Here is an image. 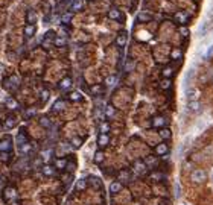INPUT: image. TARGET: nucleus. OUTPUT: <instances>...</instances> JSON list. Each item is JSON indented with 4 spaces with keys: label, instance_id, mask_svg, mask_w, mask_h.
Instances as JSON below:
<instances>
[{
    "label": "nucleus",
    "instance_id": "obj_1",
    "mask_svg": "<svg viewBox=\"0 0 213 205\" xmlns=\"http://www.w3.org/2000/svg\"><path fill=\"white\" fill-rule=\"evenodd\" d=\"M2 85H3V88L8 90V91H15L18 87H20V77H18L17 75H11L9 77L3 79Z\"/></svg>",
    "mask_w": 213,
    "mask_h": 205
},
{
    "label": "nucleus",
    "instance_id": "obj_2",
    "mask_svg": "<svg viewBox=\"0 0 213 205\" xmlns=\"http://www.w3.org/2000/svg\"><path fill=\"white\" fill-rule=\"evenodd\" d=\"M2 198H3V201L6 204L15 201L17 199V188L14 186H6L3 188V191H2Z\"/></svg>",
    "mask_w": 213,
    "mask_h": 205
},
{
    "label": "nucleus",
    "instance_id": "obj_3",
    "mask_svg": "<svg viewBox=\"0 0 213 205\" xmlns=\"http://www.w3.org/2000/svg\"><path fill=\"white\" fill-rule=\"evenodd\" d=\"M190 179H192V182H195V184H202V182L207 179V172L202 170V169H196V170H193V172L190 173Z\"/></svg>",
    "mask_w": 213,
    "mask_h": 205
},
{
    "label": "nucleus",
    "instance_id": "obj_4",
    "mask_svg": "<svg viewBox=\"0 0 213 205\" xmlns=\"http://www.w3.org/2000/svg\"><path fill=\"white\" fill-rule=\"evenodd\" d=\"M151 125H152V128H155V129L166 128V125H167V119H166L164 115H155V117L152 119Z\"/></svg>",
    "mask_w": 213,
    "mask_h": 205
},
{
    "label": "nucleus",
    "instance_id": "obj_5",
    "mask_svg": "<svg viewBox=\"0 0 213 205\" xmlns=\"http://www.w3.org/2000/svg\"><path fill=\"white\" fill-rule=\"evenodd\" d=\"M12 150V137L8 135L0 141V152H11Z\"/></svg>",
    "mask_w": 213,
    "mask_h": 205
},
{
    "label": "nucleus",
    "instance_id": "obj_6",
    "mask_svg": "<svg viewBox=\"0 0 213 205\" xmlns=\"http://www.w3.org/2000/svg\"><path fill=\"white\" fill-rule=\"evenodd\" d=\"M133 170H134L137 175H145V173L148 172V166L145 164V161H142V160H137V161L133 164Z\"/></svg>",
    "mask_w": 213,
    "mask_h": 205
},
{
    "label": "nucleus",
    "instance_id": "obj_7",
    "mask_svg": "<svg viewBox=\"0 0 213 205\" xmlns=\"http://www.w3.org/2000/svg\"><path fill=\"white\" fill-rule=\"evenodd\" d=\"M72 85H73V79H72L70 76L63 77V79L59 81V84H58L59 90H63V91H69V90L72 88Z\"/></svg>",
    "mask_w": 213,
    "mask_h": 205
},
{
    "label": "nucleus",
    "instance_id": "obj_8",
    "mask_svg": "<svg viewBox=\"0 0 213 205\" xmlns=\"http://www.w3.org/2000/svg\"><path fill=\"white\" fill-rule=\"evenodd\" d=\"M126 41H128V32H126V31H120V32L117 34V38H116L117 47L124 49L125 46H126Z\"/></svg>",
    "mask_w": 213,
    "mask_h": 205
},
{
    "label": "nucleus",
    "instance_id": "obj_9",
    "mask_svg": "<svg viewBox=\"0 0 213 205\" xmlns=\"http://www.w3.org/2000/svg\"><path fill=\"white\" fill-rule=\"evenodd\" d=\"M67 164H69L67 158H53V164H52V166L56 169V170L63 172V170H66Z\"/></svg>",
    "mask_w": 213,
    "mask_h": 205
},
{
    "label": "nucleus",
    "instance_id": "obj_10",
    "mask_svg": "<svg viewBox=\"0 0 213 205\" xmlns=\"http://www.w3.org/2000/svg\"><path fill=\"white\" fill-rule=\"evenodd\" d=\"M129 179H131V170L129 169H122L117 172V181H120L122 184L128 182Z\"/></svg>",
    "mask_w": 213,
    "mask_h": 205
},
{
    "label": "nucleus",
    "instance_id": "obj_11",
    "mask_svg": "<svg viewBox=\"0 0 213 205\" xmlns=\"http://www.w3.org/2000/svg\"><path fill=\"white\" fill-rule=\"evenodd\" d=\"M167 153H169V146H167L166 141L159 143V144L155 146V155H157V157H164V155H167Z\"/></svg>",
    "mask_w": 213,
    "mask_h": 205
},
{
    "label": "nucleus",
    "instance_id": "obj_12",
    "mask_svg": "<svg viewBox=\"0 0 213 205\" xmlns=\"http://www.w3.org/2000/svg\"><path fill=\"white\" fill-rule=\"evenodd\" d=\"M187 20H189V15H187L186 12H183V11L174 14V21L178 23V24H181V26H184V24L187 23Z\"/></svg>",
    "mask_w": 213,
    "mask_h": 205
},
{
    "label": "nucleus",
    "instance_id": "obj_13",
    "mask_svg": "<svg viewBox=\"0 0 213 205\" xmlns=\"http://www.w3.org/2000/svg\"><path fill=\"white\" fill-rule=\"evenodd\" d=\"M108 19L110 20H119V21H124V15H122V12H120V9H117V8H111L110 11H108Z\"/></svg>",
    "mask_w": 213,
    "mask_h": 205
},
{
    "label": "nucleus",
    "instance_id": "obj_14",
    "mask_svg": "<svg viewBox=\"0 0 213 205\" xmlns=\"http://www.w3.org/2000/svg\"><path fill=\"white\" fill-rule=\"evenodd\" d=\"M87 182H89V186H91L93 188H96V190H101L102 188V181L98 178V176H89L87 178Z\"/></svg>",
    "mask_w": 213,
    "mask_h": 205
},
{
    "label": "nucleus",
    "instance_id": "obj_15",
    "mask_svg": "<svg viewBox=\"0 0 213 205\" xmlns=\"http://www.w3.org/2000/svg\"><path fill=\"white\" fill-rule=\"evenodd\" d=\"M55 170H56V169L53 167L52 164H43L41 173H43L44 176H47V178H52V176H55Z\"/></svg>",
    "mask_w": 213,
    "mask_h": 205
},
{
    "label": "nucleus",
    "instance_id": "obj_16",
    "mask_svg": "<svg viewBox=\"0 0 213 205\" xmlns=\"http://www.w3.org/2000/svg\"><path fill=\"white\" fill-rule=\"evenodd\" d=\"M15 125H17V120H15V117L14 115H8L6 119H5V122H3V128L5 129H12V128H15Z\"/></svg>",
    "mask_w": 213,
    "mask_h": 205
},
{
    "label": "nucleus",
    "instance_id": "obj_17",
    "mask_svg": "<svg viewBox=\"0 0 213 205\" xmlns=\"http://www.w3.org/2000/svg\"><path fill=\"white\" fill-rule=\"evenodd\" d=\"M110 144V135L108 134H99L98 137V146L102 149V148H106Z\"/></svg>",
    "mask_w": 213,
    "mask_h": 205
},
{
    "label": "nucleus",
    "instance_id": "obj_18",
    "mask_svg": "<svg viewBox=\"0 0 213 205\" xmlns=\"http://www.w3.org/2000/svg\"><path fill=\"white\" fill-rule=\"evenodd\" d=\"M66 107H67V102H66L64 99H58V100H56V102L53 103L52 111H55V112L64 111V110H66Z\"/></svg>",
    "mask_w": 213,
    "mask_h": 205
},
{
    "label": "nucleus",
    "instance_id": "obj_19",
    "mask_svg": "<svg viewBox=\"0 0 213 205\" xmlns=\"http://www.w3.org/2000/svg\"><path fill=\"white\" fill-rule=\"evenodd\" d=\"M186 96H187V99L189 100H198L199 99V96H201V91L198 90V88H189L187 91H186Z\"/></svg>",
    "mask_w": 213,
    "mask_h": 205
},
{
    "label": "nucleus",
    "instance_id": "obj_20",
    "mask_svg": "<svg viewBox=\"0 0 213 205\" xmlns=\"http://www.w3.org/2000/svg\"><path fill=\"white\" fill-rule=\"evenodd\" d=\"M143 161H145V164L148 166V169H154V166L159 164V158H157V155H149V157H146Z\"/></svg>",
    "mask_w": 213,
    "mask_h": 205
},
{
    "label": "nucleus",
    "instance_id": "obj_21",
    "mask_svg": "<svg viewBox=\"0 0 213 205\" xmlns=\"http://www.w3.org/2000/svg\"><path fill=\"white\" fill-rule=\"evenodd\" d=\"M122 188H124V184H122L120 181H113V182L110 184V193H111V195H116V193L122 191Z\"/></svg>",
    "mask_w": 213,
    "mask_h": 205
},
{
    "label": "nucleus",
    "instance_id": "obj_22",
    "mask_svg": "<svg viewBox=\"0 0 213 205\" xmlns=\"http://www.w3.org/2000/svg\"><path fill=\"white\" fill-rule=\"evenodd\" d=\"M149 178H151L154 182H161V181L164 179V173L160 172V170H154V172L149 173Z\"/></svg>",
    "mask_w": 213,
    "mask_h": 205
},
{
    "label": "nucleus",
    "instance_id": "obj_23",
    "mask_svg": "<svg viewBox=\"0 0 213 205\" xmlns=\"http://www.w3.org/2000/svg\"><path fill=\"white\" fill-rule=\"evenodd\" d=\"M70 9L72 12H78L84 9V0H73L70 3Z\"/></svg>",
    "mask_w": 213,
    "mask_h": 205
},
{
    "label": "nucleus",
    "instance_id": "obj_24",
    "mask_svg": "<svg viewBox=\"0 0 213 205\" xmlns=\"http://www.w3.org/2000/svg\"><path fill=\"white\" fill-rule=\"evenodd\" d=\"M18 150H20V153L21 155H28V153H31L32 150H34V146H32V143H24V144H20L18 146Z\"/></svg>",
    "mask_w": 213,
    "mask_h": 205
},
{
    "label": "nucleus",
    "instance_id": "obj_25",
    "mask_svg": "<svg viewBox=\"0 0 213 205\" xmlns=\"http://www.w3.org/2000/svg\"><path fill=\"white\" fill-rule=\"evenodd\" d=\"M104 160H105V153H104V150L99 149L94 152V155H93V161L96 163V164H102L104 163Z\"/></svg>",
    "mask_w": 213,
    "mask_h": 205
},
{
    "label": "nucleus",
    "instance_id": "obj_26",
    "mask_svg": "<svg viewBox=\"0 0 213 205\" xmlns=\"http://www.w3.org/2000/svg\"><path fill=\"white\" fill-rule=\"evenodd\" d=\"M37 32V26L35 24H26L24 26V37L26 38H32Z\"/></svg>",
    "mask_w": 213,
    "mask_h": 205
},
{
    "label": "nucleus",
    "instance_id": "obj_27",
    "mask_svg": "<svg viewBox=\"0 0 213 205\" xmlns=\"http://www.w3.org/2000/svg\"><path fill=\"white\" fill-rule=\"evenodd\" d=\"M104 90H105V87H104V85L96 84V85H93V87L90 88V93L93 94V96H102V94H104Z\"/></svg>",
    "mask_w": 213,
    "mask_h": 205
},
{
    "label": "nucleus",
    "instance_id": "obj_28",
    "mask_svg": "<svg viewBox=\"0 0 213 205\" xmlns=\"http://www.w3.org/2000/svg\"><path fill=\"white\" fill-rule=\"evenodd\" d=\"M87 187H89V182H87V179H84V178L78 179V181H76V184H75V188H76V191H84V190H85Z\"/></svg>",
    "mask_w": 213,
    "mask_h": 205
},
{
    "label": "nucleus",
    "instance_id": "obj_29",
    "mask_svg": "<svg viewBox=\"0 0 213 205\" xmlns=\"http://www.w3.org/2000/svg\"><path fill=\"white\" fill-rule=\"evenodd\" d=\"M26 21H28V24H35L37 21V14L34 9H29L28 12H26Z\"/></svg>",
    "mask_w": 213,
    "mask_h": 205
},
{
    "label": "nucleus",
    "instance_id": "obj_30",
    "mask_svg": "<svg viewBox=\"0 0 213 205\" xmlns=\"http://www.w3.org/2000/svg\"><path fill=\"white\" fill-rule=\"evenodd\" d=\"M187 108H189L192 112H198L201 110V103H199V100H189Z\"/></svg>",
    "mask_w": 213,
    "mask_h": 205
},
{
    "label": "nucleus",
    "instance_id": "obj_31",
    "mask_svg": "<svg viewBox=\"0 0 213 205\" xmlns=\"http://www.w3.org/2000/svg\"><path fill=\"white\" fill-rule=\"evenodd\" d=\"M116 114V108L111 105V103H108V105H105V108H104V117H113Z\"/></svg>",
    "mask_w": 213,
    "mask_h": 205
},
{
    "label": "nucleus",
    "instance_id": "obj_32",
    "mask_svg": "<svg viewBox=\"0 0 213 205\" xmlns=\"http://www.w3.org/2000/svg\"><path fill=\"white\" fill-rule=\"evenodd\" d=\"M159 135L163 138V140H171V137H172V132L169 128H161L159 131Z\"/></svg>",
    "mask_w": 213,
    "mask_h": 205
},
{
    "label": "nucleus",
    "instance_id": "obj_33",
    "mask_svg": "<svg viewBox=\"0 0 213 205\" xmlns=\"http://www.w3.org/2000/svg\"><path fill=\"white\" fill-rule=\"evenodd\" d=\"M172 87V81L169 79V77H163L161 81H160V88L161 90H169Z\"/></svg>",
    "mask_w": 213,
    "mask_h": 205
},
{
    "label": "nucleus",
    "instance_id": "obj_34",
    "mask_svg": "<svg viewBox=\"0 0 213 205\" xmlns=\"http://www.w3.org/2000/svg\"><path fill=\"white\" fill-rule=\"evenodd\" d=\"M6 108L8 110H17L18 108V103H17V100L15 99H12V97H9V99H6Z\"/></svg>",
    "mask_w": 213,
    "mask_h": 205
},
{
    "label": "nucleus",
    "instance_id": "obj_35",
    "mask_svg": "<svg viewBox=\"0 0 213 205\" xmlns=\"http://www.w3.org/2000/svg\"><path fill=\"white\" fill-rule=\"evenodd\" d=\"M69 99H70L72 102H81L82 100V94L79 93V91H70L69 93Z\"/></svg>",
    "mask_w": 213,
    "mask_h": 205
},
{
    "label": "nucleus",
    "instance_id": "obj_36",
    "mask_svg": "<svg viewBox=\"0 0 213 205\" xmlns=\"http://www.w3.org/2000/svg\"><path fill=\"white\" fill-rule=\"evenodd\" d=\"M40 125H41L43 128H46V129H50V128H52V122H50L49 117H40Z\"/></svg>",
    "mask_w": 213,
    "mask_h": 205
},
{
    "label": "nucleus",
    "instance_id": "obj_37",
    "mask_svg": "<svg viewBox=\"0 0 213 205\" xmlns=\"http://www.w3.org/2000/svg\"><path fill=\"white\" fill-rule=\"evenodd\" d=\"M29 140H28V135H26V132L24 131H20V134L17 135V143L18 146L20 144H24V143H28Z\"/></svg>",
    "mask_w": 213,
    "mask_h": 205
},
{
    "label": "nucleus",
    "instance_id": "obj_38",
    "mask_svg": "<svg viewBox=\"0 0 213 205\" xmlns=\"http://www.w3.org/2000/svg\"><path fill=\"white\" fill-rule=\"evenodd\" d=\"M67 44V40L64 37H55L53 40V46H56V47H64Z\"/></svg>",
    "mask_w": 213,
    "mask_h": 205
},
{
    "label": "nucleus",
    "instance_id": "obj_39",
    "mask_svg": "<svg viewBox=\"0 0 213 205\" xmlns=\"http://www.w3.org/2000/svg\"><path fill=\"white\" fill-rule=\"evenodd\" d=\"M117 82V75H110L105 77V87H113Z\"/></svg>",
    "mask_w": 213,
    "mask_h": 205
},
{
    "label": "nucleus",
    "instance_id": "obj_40",
    "mask_svg": "<svg viewBox=\"0 0 213 205\" xmlns=\"http://www.w3.org/2000/svg\"><path fill=\"white\" fill-rule=\"evenodd\" d=\"M137 20L142 21V23H148V21L152 20V14H151V12H142V14L137 17Z\"/></svg>",
    "mask_w": 213,
    "mask_h": 205
},
{
    "label": "nucleus",
    "instance_id": "obj_41",
    "mask_svg": "<svg viewBox=\"0 0 213 205\" xmlns=\"http://www.w3.org/2000/svg\"><path fill=\"white\" fill-rule=\"evenodd\" d=\"M161 75H163V77H172L174 76V67H171V65H167V67H164L163 70H161Z\"/></svg>",
    "mask_w": 213,
    "mask_h": 205
},
{
    "label": "nucleus",
    "instance_id": "obj_42",
    "mask_svg": "<svg viewBox=\"0 0 213 205\" xmlns=\"http://www.w3.org/2000/svg\"><path fill=\"white\" fill-rule=\"evenodd\" d=\"M72 19H73V12H64V14H63V17H61V23H63V24H69V23H70L72 21Z\"/></svg>",
    "mask_w": 213,
    "mask_h": 205
},
{
    "label": "nucleus",
    "instance_id": "obj_43",
    "mask_svg": "<svg viewBox=\"0 0 213 205\" xmlns=\"http://www.w3.org/2000/svg\"><path fill=\"white\" fill-rule=\"evenodd\" d=\"M110 129H111V126H110L108 122H102V123L99 125V134H108Z\"/></svg>",
    "mask_w": 213,
    "mask_h": 205
},
{
    "label": "nucleus",
    "instance_id": "obj_44",
    "mask_svg": "<svg viewBox=\"0 0 213 205\" xmlns=\"http://www.w3.org/2000/svg\"><path fill=\"white\" fill-rule=\"evenodd\" d=\"M70 143L75 149H79V148L82 146V138H81V137H73L70 140Z\"/></svg>",
    "mask_w": 213,
    "mask_h": 205
},
{
    "label": "nucleus",
    "instance_id": "obj_45",
    "mask_svg": "<svg viewBox=\"0 0 213 205\" xmlns=\"http://www.w3.org/2000/svg\"><path fill=\"white\" fill-rule=\"evenodd\" d=\"M183 56V52L180 50V49H172V52H171V58L174 59V61H177Z\"/></svg>",
    "mask_w": 213,
    "mask_h": 205
},
{
    "label": "nucleus",
    "instance_id": "obj_46",
    "mask_svg": "<svg viewBox=\"0 0 213 205\" xmlns=\"http://www.w3.org/2000/svg\"><path fill=\"white\" fill-rule=\"evenodd\" d=\"M49 97H50V91H49V90H41V93H40V99H41V102H47Z\"/></svg>",
    "mask_w": 213,
    "mask_h": 205
},
{
    "label": "nucleus",
    "instance_id": "obj_47",
    "mask_svg": "<svg viewBox=\"0 0 213 205\" xmlns=\"http://www.w3.org/2000/svg\"><path fill=\"white\" fill-rule=\"evenodd\" d=\"M174 195H175L177 199H180L181 195H183V193H181V184H180V182H175V186H174Z\"/></svg>",
    "mask_w": 213,
    "mask_h": 205
},
{
    "label": "nucleus",
    "instance_id": "obj_48",
    "mask_svg": "<svg viewBox=\"0 0 213 205\" xmlns=\"http://www.w3.org/2000/svg\"><path fill=\"white\" fill-rule=\"evenodd\" d=\"M35 114H37L35 108H28V110L24 111V117H26V119H31V117H34Z\"/></svg>",
    "mask_w": 213,
    "mask_h": 205
},
{
    "label": "nucleus",
    "instance_id": "obj_49",
    "mask_svg": "<svg viewBox=\"0 0 213 205\" xmlns=\"http://www.w3.org/2000/svg\"><path fill=\"white\" fill-rule=\"evenodd\" d=\"M180 34H181L183 37H189L190 31H189V27H187V26H180Z\"/></svg>",
    "mask_w": 213,
    "mask_h": 205
},
{
    "label": "nucleus",
    "instance_id": "obj_50",
    "mask_svg": "<svg viewBox=\"0 0 213 205\" xmlns=\"http://www.w3.org/2000/svg\"><path fill=\"white\" fill-rule=\"evenodd\" d=\"M207 29H209V24H207V21H206V23H202V24L199 26V29H198V34H199V35H201V34L204 35Z\"/></svg>",
    "mask_w": 213,
    "mask_h": 205
},
{
    "label": "nucleus",
    "instance_id": "obj_51",
    "mask_svg": "<svg viewBox=\"0 0 213 205\" xmlns=\"http://www.w3.org/2000/svg\"><path fill=\"white\" fill-rule=\"evenodd\" d=\"M50 155H52V149H47L46 152H43V153H41L43 161H44V160H49V158H50Z\"/></svg>",
    "mask_w": 213,
    "mask_h": 205
},
{
    "label": "nucleus",
    "instance_id": "obj_52",
    "mask_svg": "<svg viewBox=\"0 0 213 205\" xmlns=\"http://www.w3.org/2000/svg\"><path fill=\"white\" fill-rule=\"evenodd\" d=\"M9 152H0V160L2 161H9Z\"/></svg>",
    "mask_w": 213,
    "mask_h": 205
},
{
    "label": "nucleus",
    "instance_id": "obj_53",
    "mask_svg": "<svg viewBox=\"0 0 213 205\" xmlns=\"http://www.w3.org/2000/svg\"><path fill=\"white\" fill-rule=\"evenodd\" d=\"M206 58H207V59H209V58H212L213 56V44L212 46H210V47H209V49H207V52H206Z\"/></svg>",
    "mask_w": 213,
    "mask_h": 205
},
{
    "label": "nucleus",
    "instance_id": "obj_54",
    "mask_svg": "<svg viewBox=\"0 0 213 205\" xmlns=\"http://www.w3.org/2000/svg\"><path fill=\"white\" fill-rule=\"evenodd\" d=\"M212 176H213V175H212Z\"/></svg>",
    "mask_w": 213,
    "mask_h": 205
}]
</instances>
